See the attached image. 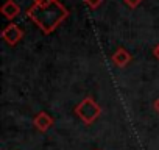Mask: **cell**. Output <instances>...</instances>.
<instances>
[{
    "mask_svg": "<svg viewBox=\"0 0 159 150\" xmlns=\"http://www.w3.org/2000/svg\"><path fill=\"white\" fill-rule=\"evenodd\" d=\"M27 16L42 30V33L50 35L69 17V10L59 0H45L42 3H33L27 10Z\"/></svg>",
    "mask_w": 159,
    "mask_h": 150,
    "instance_id": "obj_1",
    "label": "cell"
},
{
    "mask_svg": "<svg viewBox=\"0 0 159 150\" xmlns=\"http://www.w3.org/2000/svg\"><path fill=\"white\" fill-rule=\"evenodd\" d=\"M75 114L81 119L86 125H92L102 114V108L100 105L92 99V97H86L80 102L76 106H75Z\"/></svg>",
    "mask_w": 159,
    "mask_h": 150,
    "instance_id": "obj_2",
    "label": "cell"
},
{
    "mask_svg": "<svg viewBox=\"0 0 159 150\" xmlns=\"http://www.w3.org/2000/svg\"><path fill=\"white\" fill-rule=\"evenodd\" d=\"M2 38L5 39L7 44L16 45V44L24 38V30H22L19 25H16V24H10V25H7V27L2 30Z\"/></svg>",
    "mask_w": 159,
    "mask_h": 150,
    "instance_id": "obj_3",
    "label": "cell"
},
{
    "mask_svg": "<svg viewBox=\"0 0 159 150\" xmlns=\"http://www.w3.org/2000/svg\"><path fill=\"white\" fill-rule=\"evenodd\" d=\"M111 59H112V63H114L117 67H125V66H128V64L131 63L133 56H131V53H129L128 50H125L123 47H119V49L112 53Z\"/></svg>",
    "mask_w": 159,
    "mask_h": 150,
    "instance_id": "obj_4",
    "label": "cell"
},
{
    "mask_svg": "<svg viewBox=\"0 0 159 150\" xmlns=\"http://www.w3.org/2000/svg\"><path fill=\"white\" fill-rule=\"evenodd\" d=\"M33 125H34L36 130H39V131L44 133V131H47L48 128H52V125H53V117H52L50 114H47L45 111H41V113L34 117Z\"/></svg>",
    "mask_w": 159,
    "mask_h": 150,
    "instance_id": "obj_5",
    "label": "cell"
},
{
    "mask_svg": "<svg viewBox=\"0 0 159 150\" xmlns=\"http://www.w3.org/2000/svg\"><path fill=\"white\" fill-rule=\"evenodd\" d=\"M2 14L7 19L13 21V19H16L20 14V7L14 2V0H7V2L2 5Z\"/></svg>",
    "mask_w": 159,
    "mask_h": 150,
    "instance_id": "obj_6",
    "label": "cell"
},
{
    "mask_svg": "<svg viewBox=\"0 0 159 150\" xmlns=\"http://www.w3.org/2000/svg\"><path fill=\"white\" fill-rule=\"evenodd\" d=\"M102 2H103V0H84V3H86L89 8H92V10L98 8V7L102 5Z\"/></svg>",
    "mask_w": 159,
    "mask_h": 150,
    "instance_id": "obj_7",
    "label": "cell"
},
{
    "mask_svg": "<svg viewBox=\"0 0 159 150\" xmlns=\"http://www.w3.org/2000/svg\"><path fill=\"white\" fill-rule=\"evenodd\" d=\"M123 2L129 7V8H136V7H139L143 0H123Z\"/></svg>",
    "mask_w": 159,
    "mask_h": 150,
    "instance_id": "obj_8",
    "label": "cell"
},
{
    "mask_svg": "<svg viewBox=\"0 0 159 150\" xmlns=\"http://www.w3.org/2000/svg\"><path fill=\"white\" fill-rule=\"evenodd\" d=\"M153 106H154V110H156V113L159 114V97L154 100V103H153Z\"/></svg>",
    "mask_w": 159,
    "mask_h": 150,
    "instance_id": "obj_9",
    "label": "cell"
},
{
    "mask_svg": "<svg viewBox=\"0 0 159 150\" xmlns=\"http://www.w3.org/2000/svg\"><path fill=\"white\" fill-rule=\"evenodd\" d=\"M154 56L159 59V44H157V45H156V49H154Z\"/></svg>",
    "mask_w": 159,
    "mask_h": 150,
    "instance_id": "obj_10",
    "label": "cell"
},
{
    "mask_svg": "<svg viewBox=\"0 0 159 150\" xmlns=\"http://www.w3.org/2000/svg\"><path fill=\"white\" fill-rule=\"evenodd\" d=\"M42 2H45V0H33V3H42Z\"/></svg>",
    "mask_w": 159,
    "mask_h": 150,
    "instance_id": "obj_11",
    "label": "cell"
}]
</instances>
